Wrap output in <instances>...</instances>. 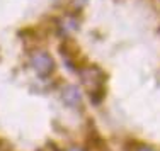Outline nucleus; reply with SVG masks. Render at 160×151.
I'll return each mask as SVG.
<instances>
[{
    "instance_id": "f257e3e1",
    "label": "nucleus",
    "mask_w": 160,
    "mask_h": 151,
    "mask_svg": "<svg viewBox=\"0 0 160 151\" xmlns=\"http://www.w3.org/2000/svg\"><path fill=\"white\" fill-rule=\"evenodd\" d=\"M78 73H80L83 85L89 88L90 93L99 88H104V75H102V71L97 66H87L83 70H80Z\"/></svg>"
},
{
    "instance_id": "f03ea898",
    "label": "nucleus",
    "mask_w": 160,
    "mask_h": 151,
    "mask_svg": "<svg viewBox=\"0 0 160 151\" xmlns=\"http://www.w3.org/2000/svg\"><path fill=\"white\" fill-rule=\"evenodd\" d=\"M31 65H32L34 70H36V73L41 75V77H48V75L55 70V61H53V58L44 51L34 53L32 58H31Z\"/></svg>"
},
{
    "instance_id": "7ed1b4c3",
    "label": "nucleus",
    "mask_w": 160,
    "mask_h": 151,
    "mask_svg": "<svg viewBox=\"0 0 160 151\" xmlns=\"http://www.w3.org/2000/svg\"><path fill=\"white\" fill-rule=\"evenodd\" d=\"M63 102L70 107H80L82 104V97H80V92L77 87L73 85H67L63 88Z\"/></svg>"
},
{
    "instance_id": "20e7f679",
    "label": "nucleus",
    "mask_w": 160,
    "mask_h": 151,
    "mask_svg": "<svg viewBox=\"0 0 160 151\" xmlns=\"http://www.w3.org/2000/svg\"><path fill=\"white\" fill-rule=\"evenodd\" d=\"M131 151H153L152 148H148V146H143V144H140L138 148H135V149H131Z\"/></svg>"
},
{
    "instance_id": "39448f33",
    "label": "nucleus",
    "mask_w": 160,
    "mask_h": 151,
    "mask_svg": "<svg viewBox=\"0 0 160 151\" xmlns=\"http://www.w3.org/2000/svg\"><path fill=\"white\" fill-rule=\"evenodd\" d=\"M68 151H80V149H68Z\"/></svg>"
},
{
    "instance_id": "423d86ee",
    "label": "nucleus",
    "mask_w": 160,
    "mask_h": 151,
    "mask_svg": "<svg viewBox=\"0 0 160 151\" xmlns=\"http://www.w3.org/2000/svg\"><path fill=\"white\" fill-rule=\"evenodd\" d=\"M0 146H2V141H0Z\"/></svg>"
}]
</instances>
